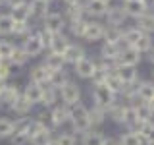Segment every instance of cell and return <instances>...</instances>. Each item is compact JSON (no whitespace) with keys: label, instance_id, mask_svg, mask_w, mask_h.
Returning <instances> with one entry per match:
<instances>
[{"label":"cell","instance_id":"cell-1","mask_svg":"<svg viewBox=\"0 0 154 145\" xmlns=\"http://www.w3.org/2000/svg\"><path fill=\"white\" fill-rule=\"evenodd\" d=\"M69 120H71V124H73L75 132H81V134L89 132L91 118H89V110H87L83 105H75L73 106V110L69 112Z\"/></svg>","mask_w":154,"mask_h":145},{"label":"cell","instance_id":"cell-2","mask_svg":"<svg viewBox=\"0 0 154 145\" xmlns=\"http://www.w3.org/2000/svg\"><path fill=\"white\" fill-rule=\"evenodd\" d=\"M114 95L116 93L110 89V87H106L104 83L102 85H96L94 91H93L96 106H100V108H112V106H114Z\"/></svg>","mask_w":154,"mask_h":145},{"label":"cell","instance_id":"cell-3","mask_svg":"<svg viewBox=\"0 0 154 145\" xmlns=\"http://www.w3.org/2000/svg\"><path fill=\"white\" fill-rule=\"evenodd\" d=\"M119 66H129V68H135L141 62V52L135 50L133 47H127L122 50V54H119Z\"/></svg>","mask_w":154,"mask_h":145},{"label":"cell","instance_id":"cell-4","mask_svg":"<svg viewBox=\"0 0 154 145\" xmlns=\"http://www.w3.org/2000/svg\"><path fill=\"white\" fill-rule=\"evenodd\" d=\"M62 27H64V18H62V14H46L45 16V29L50 33H54V35H58V33L62 31Z\"/></svg>","mask_w":154,"mask_h":145},{"label":"cell","instance_id":"cell-5","mask_svg":"<svg viewBox=\"0 0 154 145\" xmlns=\"http://www.w3.org/2000/svg\"><path fill=\"white\" fill-rule=\"evenodd\" d=\"M79 97H81V91L75 83H69V81H67V83L62 87V99H64V103L77 105L79 103Z\"/></svg>","mask_w":154,"mask_h":145},{"label":"cell","instance_id":"cell-6","mask_svg":"<svg viewBox=\"0 0 154 145\" xmlns=\"http://www.w3.org/2000/svg\"><path fill=\"white\" fill-rule=\"evenodd\" d=\"M104 25L102 23H98V21H91V23H87V29H85V35L83 39H87V41H98V39H102L104 37Z\"/></svg>","mask_w":154,"mask_h":145},{"label":"cell","instance_id":"cell-7","mask_svg":"<svg viewBox=\"0 0 154 145\" xmlns=\"http://www.w3.org/2000/svg\"><path fill=\"white\" fill-rule=\"evenodd\" d=\"M122 45H116V43H104L102 47V60H108V62H118L119 60V54H122Z\"/></svg>","mask_w":154,"mask_h":145},{"label":"cell","instance_id":"cell-8","mask_svg":"<svg viewBox=\"0 0 154 145\" xmlns=\"http://www.w3.org/2000/svg\"><path fill=\"white\" fill-rule=\"evenodd\" d=\"M123 12L127 14V16H131V18L137 19V18H141L143 14H146V8H144V4L141 2V0H127Z\"/></svg>","mask_w":154,"mask_h":145},{"label":"cell","instance_id":"cell-9","mask_svg":"<svg viewBox=\"0 0 154 145\" xmlns=\"http://www.w3.org/2000/svg\"><path fill=\"white\" fill-rule=\"evenodd\" d=\"M96 68H98V66H96L93 60L83 58L81 62H77V64H75V72H77L81 77H93L94 72H96Z\"/></svg>","mask_w":154,"mask_h":145},{"label":"cell","instance_id":"cell-10","mask_svg":"<svg viewBox=\"0 0 154 145\" xmlns=\"http://www.w3.org/2000/svg\"><path fill=\"white\" fill-rule=\"evenodd\" d=\"M19 97V91L16 85H4L0 91V105H14Z\"/></svg>","mask_w":154,"mask_h":145},{"label":"cell","instance_id":"cell-11","mask_svg":"<svg viewBox=\"0 0 154 145\" xmlns=\"http://www.w3.org/2000/svg\"><path fill=\"white\" fill-rule=\"evenodd\" d=\"M116 74H118V77L122 79V83H123V85H133L135 81H137V72H135V68H129V66H118Z\"/></svg>","mask_w":154,"mask_h":145},{"label":"cell","instance_id":"cell-12","mask_svg":"<svg viewBox=\"0 0 154 145\" xmlns=\"http://www.w3.org/2000/svg\"><path fill=\"white\" fill-rule=\"evenodd\" d=\"M137 97L143 103H150L154 99V83L152 81H143L137 85Z\"/></svg>","mask_w":154,"mask_h":145},{"label":"cell","instance_id":"cell-13","mask_svg":"<svg viewBox=\"0 0 154 145\" xmlns=\"http://www.w3.org/2000/svg\"><path fill=\"white\" fill-rule=\"evenodd\" d=\"M42 43H41V39L37 37H27L25 39V43H23V50L27 52V56H37V54H41V50H42Z\"/></svg>","mask_w":154,"mask_h":145},{"label":"cell","instance_id":"cell-14","mask_svg":"<svg viewBox=\"0 0 154 145\" xmlns=\"http://www.w3.org/2000/svg\"><path fill=\"white\" fill-rule=\"evenodd\" d=\"M106 18H108V23H110L112 27H119V25L125 21L127 14H125L122 8H110L108 12H106Z\"/></svg>","mask_w":154,"mask_h":145},{"label":"cell","instance_id":"cell-15","mask_svg":"<svg viewBox=\"0 0 154 145\" xmlns=\"http://www.w3.org/2000/svg\"><path fill=\"white\" fill-rule=\"evenodd\" d=\"M83 58H85V52H83V48L77 47V45H69L67 50L64 52V60L71 62V64H77V62H81Z\"/></svg>","mask_w":154,"mask_h":145},{"label":"cell","instance_id":"cell-16","mask_svg":"<svg viewBox=\"0 0 154 145\" xmlns=\"http://www.w3.org/2000/svg\"><path fill=\"white\" fill-rule=\"evenodd\" d=\"M137 29H141L143 33L150 35L154 31V14H143L141 18H137Z\"/></svg>","mask_w":154,"mask_h":145},{"label":"cell","instance_id":"cell-17","mask_svg":"<svg viewBox=\"0 0 154 145\" xmlns=\"http://www.w3.org/2000/svg\"><path fill=\"white\" fill-rule=\"evenodd\" d=\"M23 97H25L29 103H33V105H35V103H41V101H42V87L37 85V83H29Z\"/></svg>","mask_w":154,"mask_h":145},{"label":"cell","instance_id":"cell-18","mask_svg":"<svg viewBox=\"0 0 154 145\" xmlns=\"http://www.w3.org/2000/svg\"><path fill=\"white\" fill-rule=\"evenodd\" d=\"M67 47H69V43H67V37H64V35H54V39H52V45H50V48H52V54H62L64 56V52L67 50Z\"/></svg>","mask_w":154,"mask_h":145},{"label":"cell","instance_id":"cell-19","mask_svg":"<svg viewBox=\"0 0 154 145\" xmlns=\"http://www.w3.org/2000/svg\"><path fill=\"white\" fill-rule=\"evenodd\" d=\"M48 77H50V70H48L46 66H37L31 70V81L37 85L45 83V81H48Z\"/></svg>","mask_w":154,"mask_h":145},{"label":"cell","instance_id":"cell-20","mask_svg":"<svg viewBox=\"0 0 154 145\" xmlns=\"http://www.w3.org/2000/svg\"><path fill=\"white\" fill-rule=\"evenodd\" d=\"M85 10L89 14H93V16H106V12H108V4L100 2V0H87Z\"/></svg>","mask_w":154,"mask_h":145},{"label":"cell","instance_id":"cell-21","mask_svg":"<svg viewBox=\"0 0 154 145\" xmlns=\"http://www.w3.org/2000/svg\"><path fill=\"white\" fill-rule=\"evenodd\" d=\"M119 145H146L144 141V137L141 134H135V132H127L122 135V139H119Z\"/></svg>","mask_w":154,"mask_h":145},{"label":"cell","instance_id":"cell-22","mask_svg":"<svg viewBox=\"0 0 154 145\" xmlns=\"http://www.w3.org/2000/svg\"><path fill=\"white\" fill-rule=\"evenodd\" d=\"M135 112H137V120H141V122H152V110L150 106H148V103H139L135 105Z\"/></svg>","mask_w":154,"mask_h":145},{"label":"cell","instance_id":"cell-23","mask_svg":"<svg viewBox=\"0 0 154 145\" xmlns=\"http://www.w3.org/2000/svg\"><path fill=\"white\" fill-rule=\"evenodd\" d=\"M64 56L62 54H50L46 58V62H45V66L48 68L50 72H58V70H62L64 68Z\"/></svg>","mask_w":154,"mask_h":145},{"label":"cell","instance_id":"cell-24","mask_svg":"<svg viewBox=\"0 0 154 145\" xmlns=\"http://www.w3.org/2000/svg\"><path fill=\"white\" fill-rule=\"evenodd\" d=\"M106 137L100 132H87L83 135V145H104Z\"/></svg>","mask_w":154,"mask_h":145},{"label":"cell","instance_id":"cell-25","mask_svg":"<svg viewBox=\"0 0 154 145\" xmlns=\"http://www.w3.org/2000/svg\"><path fill=\"white\" fill-rule=\"evenodd\" d=\"M104 39H106V43H116V45H118L119 41H123V31L119 27H112V25H110L104 31Z\"/></svg>","mask_w":154,"mask_h":145},{"label":"cell","instance_id":"cell-26","mask_svg":"<svg viewBox=\"0 0 154 145\" xmlns=\"http://www.w3.org/2000/svg\"><path fill=\"white\" fill-rule=\"evenodd\" d=\"M141 35H143L141 29L131 27V29H127V31H123V43H125L127 47H135V43L141 39Z\"/></svg>","mask_w":154,"mask_h":145},{"label":"cell","instance_id":"cell-27","mask_svg":"<svg viewBox=\"0 0 154 145\" xmlns=\"http://www.w3.org/2000/svg\"><path fill=\"white\" fill-rule=\"evenodd\" d=\"M69 112L71 110L69 108H62V106H58V108H54V112H52V124L54 126H60V124H64L66 120H69Z\"/></svg>","mask_w":154,"mask_h":145},{"label":"cell","instance_id":"cell-28","mask_svg":"<svg viewBox=\"0 0 154 145\" xmlns=\"http://www.w3.org/2000/svg\"><path fill=\"white\" fill-rule=\"evenodd\" d=\"M48 83L52 87H64L67 83V76L64 70H58V72H50V77H48Z\"/></svg>","mask_w":154,"mask_h":145},{"label":"cell","instance_id":"cell-29","mask_svg":"<svg viewBox=\"0 0 154 145\" xmlns=\"http://www.w3.org/2000/svg\"><path fill=\"white\" fill-rule=\"evenodd\" d=\"M104 85L110 87L114 93H119V91H123V83H122V79L118 77V74H116V72H114V74H108V76H106Z\"/></svg>","mask_w":154,"mask_h":145},{"label":"cell","instance_id":"cell-30","mask_svg":"<svg viewBox=\"0 0 154 145\" xmlns=\"http://www.w3.org/2000/svg\"><path fill=\"white\" fill-rule=\"evenodd\" d=\"M133 48H135V50H139V52H150V50H152V39H150V35L143 33L141 39L135 43Z\"/></svg>","mask_w":154,"mask_h":145},{"label":"cell","instance_id":"cell-31","mask_svg":"<svg viewBox=\"0 0 154 145\" xmlns=\"http://www.w3.org/2000/svg\"><path fill=\"white\" fill-rule=\"evenodd\" d=\"M29 16H31V8H29V4H21V6L14 8V14H12V18L16 19V21H27Z\"/></svg>","mask_w":154,"mask_h":145},{"label":"cell","instance_id":"cell-32","mask_svg":"<svg viewBox=\"0 0 154 145\" xmlns=\"http://www.w3.org/2000/svg\"><path fill=\"white\" fill-rule=\"evenodd\" d=\"M14 25H16V19L8 14L0 16V33H14Z\"/></svg>","mask_w":154,"mask_h":145},{"label":"cell","instance_id":"cell-33","mask_svg":"<svg viewBox=\"0 0 154 145\" xmlns=\"http://www.w3.org/2000/svg\"><path fill=\"white\" fill-rule=\"evenodd\" d=\"M31 106H33V103H29L25 97H17V101L12 105V108L16 110L17 114H27L29 110H31Z\"/></svg>","mask_w":154,"mask_h":145},{"label":"cell","instance_id":"cell-34","mask_svg":"<svg viewBox=\"0 0 154 145\" xmlns=\"http://www.w3.org/2000/svg\"><path fill=\"white\" fill-rule=\"evenodd\" d=\"M29 8H31V14H35V16H42V14L46 16L48 0H33V2L29 4Z\"/></svg>","mask_w":154,"mask_h":145},{"label":"cell","instance_id":"cell-35","mask_svg":"<svg viewBox=\"0 0 154 145\" xmlns=\"http://www.w3.org/2000/svg\"><path fill=\"white\" fill-rule=\"evenodd\" d=\"M50 141H52V139H50V130H48V128L31 137V145H48Z\"/></svg>","mask_w":154,"mask_h":145},{"label":"cell","instance_id":"cell-36","mask_svg":"<svg viewBox=\"0 0 154 145\" xmlns=\"http://www.w3.org/2000/svg\"><path fill=\"white\" fill-rule=\"evenodd\" d=\"M14 135V122L8 118H0V137Z\"/></svg>","mask_w":154,"mask_h":145},{"label":"cell","instance_id":"cell-37","mask_svg":"<svg viewBox=\"0 0 154 145\" xmlns=\"http://www.w3.org/2000/svg\"><path fill=\"white\" fill-rule=\"evenodd\" d=\"M122 122L127 124V126H133L135 122H137V112H135V106H125V108H123Z\"/></svg>","mask_w":154,"mask_h":145},{"label":"cell","instance_id":"cell-38","mask_svg":"<svg viewBox=\"0 0 154 145\" xmlns=\"http://www.w3.org/2000/svg\"><path fill=\"white\" fill-rule=\"evenodd\" d=\"M14 45L12 43H8V41H0V58H12V54H14Z\"/></svg>","mask_w":154,"mask_h":145},{"label":"cell","instance_id":"cell-39","mask_svg":"<svg viewBox=\"0 0 154 145\" xmlns=\"http://www.w3.org/2000/svg\"><path fill=\"white\" fill-rule=\"evenodd\" d=\"M27 52L23 50V48H16V50H14V54H12V62L16 66H21V64H25L27 62Z\"/></svg>","mask_w":154,"mask_h":145},{"label":"cell","instance_id":"cell-40","mask_svg":"<svg viewBox=\"0 0 154 145\" xmlns=\"http://www.w3.org/2000/svg\"><path fill=\"white\" fill-rule=\"evenodd\" d=\"M89 118H91V124H102L104 122V108L96 106L89 112Z\"/></svg>","mask_w":154,"mask_h":145},{"label":"cell","instance_id":"cell-41","mask_svg":"<svg viewBox=\"0 0 154 145\" xmlns=\"http://www.w3.org/2000/svg\"><path fill=\"white\" fill-rule=\"evenodd\" d=\"M85 29H87V21H85V19H79V21L71 23V33L77 35V37H83L85 35Z\"/></svg>","mask_w":154,"mask_h":145},{"label":"cell","instance_id":"cell-42","mask_svg":"<svg viewBox=\"0 0 154 145\" xmlns=\"http://www.w3.org/2000/svg\"><path fill=\"white\" fill-rule=\"evenodd\" d=\"M54 99H56V95H54V87H46V89H42V101H41V103H45L46 106L48 105H52V103H54Z\"/></svg>","mask_w":154,"mask_h":145},{"label":"cell","instance_id":"cell-43","mask_svg":"<svg viewBox=\"0 0 154 145\" xmlns=\"http://www.w3.org/2000/svg\"><path fill=\"white\" fill-rule=\"evenodd\" d=\"M67 16H69L71 23H75V21H79V19H83V10L79 8V4H77V6H71L67 10Z\"/></svg>","mask_w":154,"mask_h":145},{"label":"cell","instance_id":"cell-44","mask_svg":"<svg viewBox=\"0 0 154 145\" xmlns=\"http://www.w3.org/2000/svg\"><path fill=\"white\" fill-rule=\"evenodd\" d=\"M29 143H31V137L27 134H14L12 145H29Z\"/></svg>","mask_w":154,"mask_h":145},{"label":"cell","instance_id":"cell-45","mask_svg":"<svg viewBox=\"0 0 154 145\" xmlns=\"http://www.w3.org/2000/svg\"><path fill=\"white\" fill-rule=\"evenodd\" d=\"M143 137H144V141H146V145H154V122H150L146 126Z\"/></svg>","mask_w":154,"mask_h":145},{"label":"cell","instance_id":"cell-46","mask_svg":"<svg viewBox=\"0 0 154 145\" xmlns=\"http://www.w3.org/2000/svg\"><path fill=\"white\" fill-rule=\"evenodd\" d=\"M58 145H75V137L71 134H60V137L56 139Z\"/></svg>","mask_w":154,"mask_h":145},{"label":"cell","instance_id":"cell-47","mask_svg":"<svg viewBox=\"0 0 154 145\" xmlns=\"http://www.w3.org/2000/svg\"><path fill=\"white\" fill-rule=\"evenodd\" d=\"M38 39H41L42 45H48V47H50V45H52V39H54V33H50V31H46V29H42L41 35H38Z\"/></svg>","mask_w":154,"mask_h":145},{"label":"cell","instance_id":"cell-48","mask_svg":"<svg viewBox=\"0 0 154 145\" xmlns=\"http://www.w3.org/2000/svg\"><path fill=\"white\" fill-rule=\"evenodd\" d=\"M123 108H125V106H112V116H114L116 122H122V118H123Z\"/></svg>","mask_w":154,"mask_h":145},{"label":"cell","instance_id":"cell-49","mask_svg":"<svg viewBox=\"0 0 154 145\" xmlns=\"http://www.w3.org/2000/svg\"><path fill=\"white\" fill-rule=\"evenodd\" d=\"M27 21H16V25H14V33H17V35H21V33L27 31Z\"/></svg>","mask_w":154,"mask_h":145},{"label":"cell","instance_id":"cell-50","mask_svg":"<svg viewBox=\"0 0 154 145\" xmlns=\"http://www.w3.org/2000/svg\"><path fill=\"white\" fill-rule=\"evenodd\" d=\"M8 76H10V68L2 64V66H0V79H2V81H4V79H6V77H8Z\"/></svg>","mask_w":154,"mask_h":145},{"label":"cell","instance_id":"cell-51","mask_svg":"<svg viewBox=\"0 0 154 145\" xmlns=\"http://www.w3.org/2000/svg\"><path fill=\"white\" fill-rule=\"evenodd\" d=\"M6 2L10 4V6H12V10H14V8H17V6H21V4H25L23 0H6Z\"/></svg>","mask_w":154,"mask_h":145},{"label":"cell","instance_id":"cell-52","mask_svg":"<svg viewBox=\"0 0 154 145\" xmlns=\"http://www.w3.org/2000/svg\"><path fill=\"white\" fill-rule=\"evenodd\" d=\"M143 4H144V8L148 10V8H152V6H154V0H143Z\"/></svg>","mask_w":154,"mask_h":145},{"label":"cell","instance_id":"cell-53","mask_svg":"<svg viewBox=\"0 0 154 145\" xmlns=\"http://www.w3.org/2000/svg\"><path fill=\"white\" fill-rule=\"evenodd\" d=\"M104 145H119V141H116V139L108 137V139H106V143H104Z\"/></svg>","mask_w":154,"mask_h":145},{"label":"cell","instance_id":"cell-54","mask_svg":"<svg viewBox=\"0 0 154 145\" xmlns=\"http://www.w3.org/2000/svg\"><path fill=\"white\" fill-rule=\"evenodd\" d=\"M66 4H69V6H77V4H79V0H64Z\"/></svg>","mask_w":154,"mask_h":145},{"label":"cell","instance_id":"cell-55","mask_svg":"<svg viewBox=\"0 0 154 145\" xmlns=\"http://www.w3.org/2000/svg\"><path fill=\"white\" fill-rule=\"evenodd\" d=\"M148 54H150V56H148V58H150V62H152V64H154V48H152L150 52H148Z\"/></svg>","mask_w":154,"mask_h":145},{"label":"cell","instance_id":"cell-56","mask_svg":"<svg viewBox=\"0 0 154 145\" xmlns=\"http://www.w3.org/2000/svg\"><path fill=\"white\" fill-rule=\"evenodd\" d=\"M148 106H150V110H152V114H154V99L150 101V103H148Z\"/></svg>","mask_w":154,"mask_h":145},{"label":"cell","instance_id":"cell-57","mask_svg":"<svg viewBox=\"0 0 154 145\" xmlns=\"http://www.w3.org/2000/svg\"><path fill=\"white\" fill-rule=\"evenodd\" d=\"M48 145H58V143H56V141H50V143H48Z\"/></svg>","mask_w":154,"mask_h":145},{"label":"cell","instance_id":"cell-58","mask_svg":"<svg viewBox=\"0 0 154 145\" xmlns=\"http://www.w3.org/2000/svg\"><path fill=\"white\" fill-rule=\"evenodd\" d=\"M2 87H4V85H2V79H0V91H2Z\"/></svg>","mask_w":154,"mask_h":145},{"label":"cell","instance_id":"cell-59","mask_svg":"<svg viewBox=\"0 0 154 145\" xmlns=\"http://www.w3.org/2000/svg\"><path fill=\"white\" fill-rule=\"evenodd\" d=\"M100 2H104V4H108V2H110V0H100Z\"/></svg>","mask_w":154,"mask_h":145},{"label":"cell","instance_id":"cell-60","mask_svg":"<svg viewBox=\"0 0 154 145\" xmlns=\"http://www.w3.org/2000/svg\"><path fill=\"white\" fill-rule=\"evenodd\" d=\"M0 66H2V58H0Z\"/></svg>","mask_w":154,"mask_h":145},{"label":"cell","instance_id":"cell-61","mask_svg":"<svg viewBox=\"0 0 154 145\" xmlns=\"http://www.w3.org/2000/svg\"><path fill=\"white\" fill-rule=\"evenodd\" d=\"M123 2H127V0H123Z\"/></svg>","mask_w":154,"mask_h":145},{"label":"cell","instance_id":"cell-62","mask_svg":"<svg viewBox=\"0 0 154 145\" xmlns=\"http://www.w3.org/2000/svg\"><path fill=\"white\" fill-rule=\"evenodd\" d=\"M0 2H2V0H0Z\"/></svg>","mask_w":154,"mask_h":145}]
</instances>
